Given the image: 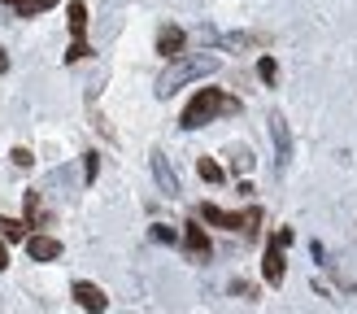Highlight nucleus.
Returning a JSON list of instances; mask_svg holds the SVG:
<instances>
[{
	"label": "nucleus",
	"instance_id": "1",
	"mask_svg": "<svg viewBox=\"0 0 357 314\" xmlns=\"http://www.w3.org/2000/svg\"><path fill=\"white\" fill-rule=\"evenodd\" d=\"M240 110V100L236 96H227L222 87H201L192 100H188V110H183V127L196 131V127H205L209 118H218V114H236Z\"/></svg>",
	"mask_w": 357,
	"mask_h": 314
},
{
	"label": "nucleus",
	"instance_id": "2",
	"mask_svg": "<svg viewBox=\"0 0 357 314\" xmlns=\"http://www.w3.org/2000/svg\"><path fill=\"white\" fill-rule=\"evenodd\" d=\"M201 218H205V223H213V227H227V232H236V227H244V232H253V227L261 223V209L227 214V209H218V205H201Z\"/></svg>",
	"mask_w": 357,
	"mask_h": 314
},
{
	"label": "nucleus",
	"instance_id": "3",
	"mask_svg": "<svg viewBox=\"0 0 357 314\" xmlns=\"http://www.w3.org/2000/svg\"><path fill=\"white\" fill-rule=\"evenodd\" d=\"M70 35H75V44H70L66 52V61H83L87 57V5L83 0H70Z\"/></svg>",
	"mask_w": 357,
	"mask_h": 314
},
{
	"label": "nucleus",
	"instance_id": "4",
	"mask_svg": "<svg viewBox=\"0 0 357 314\" xmlns=\"http://www.w3.org/2000/svg\"><path fill=\"white\" fill-rule=\"evenodd\" d=\"M288 244H292V232H288V227H279V232H275V244L266 249V262H261V271H266V279H271V284H283V249H288Z\"/></svg>",
	"mask_w": 357,
	"mask_h": 314
},
{
	"label": "nucleus",
	"instance_id": "5",
	"mask_svg": "<svg viewBox=\"0 0 357 314\" xmlns=\"http://www.w3.org/2000/svg\"><path fill=\"white\" fill-rule=\"evenodd\" d=\"M75 301H79L87 314H105V306H109V297H105L96 284H87V279H79V284H75Z\"/></svg>",
	"mask_w": 357,
	"mask_h": 314
},
{
	"label": "nucleus",
	"instance_id": "6",
	"mask_svg": "<svg viewBox=\"0 0 357 314\" xmlns=\"http://www.w3.org/2000/svg\"><path fill=\"white\" fill-rule=\"evenodd\" d=\"M26 253L35 262H57L61 257V240H52V236H26Z\"/></svg>",
	"mask_w": 357,
	"mask_h": 314
},
{
	"label": "nucleus",
	"instance_id": "7",
	"mask_svg": "<svg viewBox=\"0 0 357 314\" xmlns=\"http://www.w3.org/2000/svg\"><path fill=\"white\" fill-rule=\"evenodd\" d=\"M183 244H188V253H192V257H209V240H205V232H201V223H188Z\"/></svg>",
	"mask_w": 357,
	"mask_h": 314
},
{
	"label": "nucleus",
	"instance_id": "8",
	"mask_svg": "<svg viewBox=\"0 0 357 314\" xmlns=\"http://www.w3.org/2000/svg\"><path fill=\"white\" fill-rule=\"evenodd\" d=\"M5 5H9V9H17L22 17H31V13H40V9H52L57 0H5Z\"/></svg>",
	"mask_w": 357,
	"mask_h": 314
},
{
	"label": "nucleus",
	"instance_id": "9",
	"mask_svg": "<svg viewBox=\"0 0 357 314\" xmlns=\"http://www.w3.org/2000/svg\"><path fill=\"white\" fill-rule=\"evenodd\" d=\"M178 48H183V31H178V27H166V31H162V52H166V57H178Z\"/></svg>",
	"mask_w": 357,
	"mask_h": 314
},
{
	"label": "nucleus",
	"instance_id": "10",
	"mask_svg": "<svg viewBox=\"0 0 357 314\" xmlns=\"http://www.w3.org/2000/svg\"><path fill=\"white\" fill-rule=\"evenodd\" d=\"M0 236H5V240H26V227L13 223V218H0Z\"/></svg>",
	"mask_w": 357,
	"mask_h": 314
},
{
	"label": "nucleus",
	"instance_id": "11",
	"mask_svg": "<svg viewBox=\"0 0 357 314\" xmlns=\"http://www.w3.org/2000/svg\"><path fill=\"white\" fill-rule=\"evenodd\" d=\"M196 170H201V179H209V184H218V179H222L218 162H209V157H201V162H196Z\"/></svg>",
	"mask_w": 357,
	"mask_h": 314
},
{
	"label": "nucleus",
	"instance_id": "12",
	"mask_svg": "<svg viewBox=\"0 0 357 314\" xmlns=\"http://www.w3.org/2000/svg\"><path fill=\"white\" fill-rule=\"evenodd\" d=\"M257 70H261V79H275V75H279V70H275V61H271V57H266V61H261Z\"/></svg>",
	"mask_w": 357,
	"mask_h": 314
},
{
	"label": "nucleus",
	"instance_id": "13",
	"mask_svg": "<svg viewBox=\"0 0 357 314\" xmlns=\"http://www.w3.org/2000/svg\"><path fill=\"white\" fill-rule=\"evenodd\" d=\"M9 267V257H5V244H0V271H5Z\"/></svg>",
	"mask_w": 357,
	"mask_h": 314
},
{
	"label": "nucleus",
	"instance_id": "14",
	"mask_svg": "<svg viewBox=\"0 0 357 314\" xmlns=\"http://www.w3.org/2000/svg\"><path fill=\"white\" fill-rule=\"evenodd\" d=\"M5 70H9V57H5V52H0V75H5Z\"/></svg>",
	"mask_w": 357,
	"mask_h": 314
}]
</instances>
